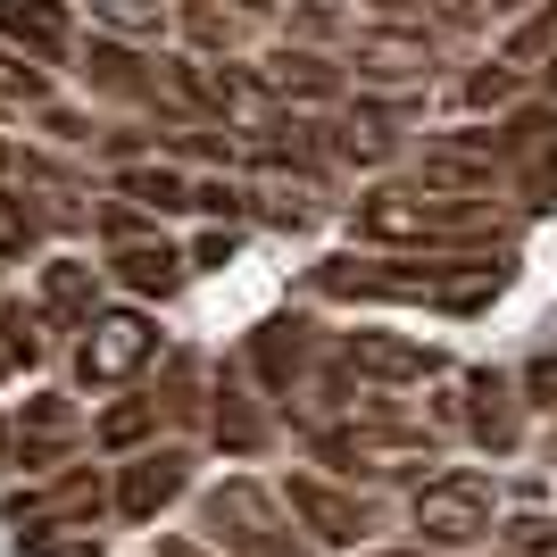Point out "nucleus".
Wrapping results in <instances>:
<instances>
[{
  "label": "nucleus",
  "instance_id": "c85d7f7f",
  "mask_svg": "<svg viewBox=\"0 0 557 557\" xmlns=\"http://www.w3.org/2000/svg\"><path fill=\"white\" fill-rule=\"evenodd\" d=\"M516 92H524V67H508V59H491V67H474V75H466V109H508V100Z\"/></svg>",
  "mask_w": 557,
  "mask_h": 557
},
{
  "label": "nucleus",
  "instance_id": "4c0bfd02",
  "mask_svg": "<svg viewBox=\"0 0 557 557\" xmlns=\"http://www.w3.org/2000/svg\"><path fill=\"white\" fill-rule=\"evenodd\" d=\"M233 250H242V233H233V225H209L184 258H191V275H209V267H233Z\"/></svg>",
  "mask_w": 557,
  "mask_h": 557
},
{
  "label": "nucleus",
  "instance_id": "49530a36",
  "mask_svg": "<svg viewBox=\"0 0 557 557\" xmlns=\"http://www.w3.org/2000/svg\"><path fill=\"white\" fill-rule=\"evenodd\" d=\"M508 9H524V0H491V17H508Z\"/></svg>",
  "mask_w": 557,
  "mask_h": 557
},
{
  "label": "nucleus",
  "instance_id": "09e8293b",
  "mask_svg": "<svg viewBox=\"0 0 557 557\" xmlns=\"http://www.w3.org/2000/svg\"><path fill=\"white\" fill-rule=\"evenodd\" d=\"M549 466H557V433H549Z\"/></svg>",
  "mask_w": 557,
  "mask_h": 557
},
{
  "label": "nucleus",
  "instance_id": "9b49d317",
  "mask_svg": "<svg viewBox=\"0 0 557 557\" xmlns=\"http://www.w3.org/2000/svg\"><path fill=\"white\" fill-rule=\"evenodd\" d=\"M458 424H466V442H474V449L508 458V449L524 442V392H516V374L466 367V383H458Z\"/></svg>",
  "mask_w": 557,
  "mask_h": 557
},
{
  "label": "nucleus",
  "instance_id": "393cba45",
  "mask_svg": "<svg viewBox=\"0 0 557 557\" xmlns=\"http://www.w3.org/2000/svg\"><path fill=\"white\" fill-rule=\"evenodd\" d=\"M50 342H42V308H17V300H0V367L17 374V367H42Z\"/></svg>",
  "mask_w": 557,
  "mask_h": 557
},
{
  "label": "nucleus",
  "instance_id": "72a5a7b5",
  "mask_svg": "<svg viewBox=\"0 0 557 557\" xmlns=\"http://www.w3.org/2000/svg\"><path fill=\"white\" fill-rule=\"evenodd\" d=\"M541 50H557V0H549V9H533V17L516 25V34H508V50H499V59H508V67H533Z\"/></svg>",
  "mask_w": 557,
  "mask_h": 557
},
{
  "label": "nucleus",
  "instance_id": "6e6552de",
  "mask_svg": "<svg viewBox=\"0 0 557 557\" xmlns=\"http://www.w3.org/2000/svg\"><path fill=\"white\" fill-rule=\"evenodd\" d=\"M333 367L349 374V383H433L442 374V349L433 342H408V333H374V325H358V333H333Z\"/></svg>",
  "mask_w": 557,
  "mask_h": 557
},
{
  "label": "nucleus",
  "instance_id": "39448f33",
  "mask_svg": "<svg viewBox=\"0 0 557 557\" xmlns=\"http://www.w3.org/2000/svg\"><path fill=\"white\" fill-rule=\"evenodd\" d=\"M166 342H159V317L150 308H100L92 325L75 333V383L84 392H125L141 367H159Z\"/></svg>",
  "mask_w": 557,
  "mask_h": 557
},
{
  "label": "nucleus",
  "instance_id": "2f4dec72",
  "mask_svg": "<svg viewBox=\"0 0 557 557\" xmlns=\"http://www.w3.org/2000/svg\"><path fill=\"white\" fill-rule=\"evenodd\" d=\"M250 216H267V225H283V233H308L325 209H317V191H258Z\"/></svg>",
  "mask_w": 557,
  "mask_h": 557
},
{
  "label": "nucleus",
  "instance_id": "20e7f679",
  "mask_svg": "<svg viewBox=\"0 0 557 557\" xmlns=\"http://www.w3.org/2000/svg\"><path fill=\"white\" fill-rule=\"evenodd\" d=\"M408 524L424 533V549H474V541L499 533V483L474 474V466L424 474L417 499H408Z\"/></svg>",
  "mask_w": 557,
  "mask_h": 557
},
{
  "label": "nucleus",
  "instance_id": "ea45409f",
  "mask_svg": "<svg viewBox=\"0 0 557 557\" xmlns=\"http://www.w3.org/2000/svg\"><path fill=\"white\" fill-rule=\"evenodd\" d=\"M283 25H292V34H300L308 50H317V42H333V34H342V17H333V9H292V17H283Z\"/></svg>",
  "mask_w": 557,
  "mask_h": 557
},
{
  "label": "nucleus",
  "instance_id": "dca6fc26",
  "mask_svg": "<svg viewBox=\"0 0 557 557\" xmlns=\"http://www.w3.org/2000/svg\"><path fill=\"white\" fill-rule=\"evenodd\" d=\"M0 42L25 50V59H42V67L75 59V17H67V0H0Z\"/></svg>",
  "mask_w": 557,
  "mask_h": 557
},
{
  "label": "nucleus",
  "instance_id": "aec40b11",
  "mask_svg": "<svg viewBox=\"0 0 557 557\" xmlns=\"http://www.w3.org/2000/svg\"><path fill=\"white\" fill-rule=\"evenodd\" d=\"M116 200H134V209H150V216H184L191 175L175 159H134V166H116Z\"/></svg>",
  "mask_w": 557,
  "mask_h": 557
},
{
  "label": "nucleus",
  "instance_id": "f257e3e1",
  "mask_svg": "<svg viewBox=\"0 0 557 557\" xmlns=\"http://www.w3.org/2000/svg\"><path fill=\"white\" fill-rule=\"evenodd\" d=\"M516 258L508 250H433V258H317L308 267V292L325 300H424V308H449V317H474L508 292Z\"/></svg>",
  "mask_w": 557,
  "mask_h": 557
},
{
  "label": "nucleus",
  "instance_id": "58836bf2",
  "mask_svg": "<svg viewBox=\"0 0 557 557\" xmlns=\"http://www.w3.org/2000/svg\"><path fill=\"white\" fill-rule=\"evenodd\" d=\"M34 116H42V134H50V141H67V150H92V125H84L75 109H34Z\"/></svg>",
  "mask_w": 557,
  "mask_h": 557
},
{
  "label": "nucleus",
  "instance_id": "a19ab883",
  "mask_svg": "<svg viewBox=\"0 0 557 557\" xmlns=\"http://www.w3.org/2000/svg\"><path fill=\"white\" fill-rule=\"evenodd\" d=\"M17 466V417H0V474Z\"/></svg>",
  "mask_w": 557,
  "mask_h": 557
},
{
  "label": "nucleus",
  "instance_id": "f3484780",
  "mask_svg": "<svg viewBox=\"0 0 557 557\" xmlns=\"http://www.w3.org/2000/svg\"><path fill=\"white\" fill-rule=\"evenodd\" d=\"M109 275L125 283L134 300H175V292L191 283V258L175 250V242H159V233H150V242H125V250H109Z\"/></svg>",
  "mask_w": 557,
  "mask_h": 557
},
{
  "label": "nucleus",
  "instance_id": "c756f323",
  "mask_svg": "<svg viewBox=\"0 0 557 557\" xmlns=\"http://www.w3.org/2000/svg\"><path fill=\"white\" fill-rule=\"evenodd\" d=\"M17 433H92V424L75 417V399H67V392H34V399L17 408Z\"/></svg>",
  "mask_w": 557,
  "mask_h": 557
},
{
  "label": "nucleus",
  "instance_id": "79ce46f5",
  "mask_svg": "<svg viewBox=\"0 0 557 557\" xmlns=\"http://www.w3.org/2000/svg\"><path fill=\"white\" fill-rule=\"evenodd\" d=\"M9 175H17V141L0 134V184H9Z\"/></svg>",
  "mask_w": 557,
  "mask_h": 557
},
{
  "label": "nucleus",
  "instance_id": "412c9836",
  "mask_svg": "<svg viewBox=\"0 0 557 557\" xmlns=\"http://www.w3.org/2000/svg\"><path fill=\"white\" fill-rule=\"evenodd\" d=\"M159 417L166 424H209V367L191 358V349H166L159 358Z\"/></svg>",
  "mask_w": 557,
  "mask_h": 557
},
{
  "label": "nucleus",
  "instance_id": "a18cd8bd",
  "mask_svg": "<svg viewBox=\"0 0 557 557\" xmlns=\"http://www.w3.org/2000/svg\"><path fill=\"white\" fill-rule=\"evenodd\" d=\"M541 84H549V100H557V50H549V75H541Z\"/></svg>",
  "mask_w": 557,
  "mask_h": 557
},
{
  "label": "nucleus",
  "instance_id": "4468645a",
  "mask_svg": "<svg viewBox=\"0 0 557 557\" xmlns=\"http://www.w3.org/2000/svg\"><path fill=\"white\" fill-rule=\"evenodd\" d=\"M308 367H317V325L308 317H267L250 333V374L267 399H292L308 383Z\"/></svg>",
  "mask_w": 557,
  "mask_h": 557
},
{
  "label": "nucleus",
  "instance_id": "f704fd0d",
  "mask_svg": "<svg viewBox=\"0 0 557 557\" xmlns=\"http://www.w3.org/2000/svg\"><path fill=\"white\" fill-rule=\"evenodd\" d=\"M100 242H109V250H125V242H150V225H159V216L150 209H134V200H100Z\"/></svg>",
  "mask_w": 557,
  "mask_h": 557
},
{
  "label": "nucleus",
  "instance_id": "bb28decb",
  "mask_svg": "<svg viewBox=\"0 0 557 557\" xmlns=\"http://www.w3.org/2000/svg\"><path fill=\"white\" fill-rule=\"evenodd\" d=\"M0 109H50L42 59H25V50H9V42H0Z\"/></svg>",
  "mask_w": 557,
  "mask_h": 557
},
{
  "label": "nucleus",
  "instance_id": "a211bd4d",
  "mask_svg": "<svg viewBox=\"0 0 557 557\" xmlns=\"http://www.w3.org/2000/svg\"><path fill=\"white\" fill-rule=\"evenodd\" d=\"M209 433L225 458H258V449L275 442V424H267V408L250 399V383L242 374H216V392H209Z\"/></svg>",
  "mask_w": 557,
  "mask_h": 557
},
{
  "label": "nucleus",
  "instance_id": "4be33fe9",
  "mask_svg": "<svg viewBox=\"0 0 557 557\" xmlns=\"http://www.w3.org/2000/svg\"><path fill=\"white\" fill-rule=\"evenodd\" d=\"M159 399L150 392H134V399H109V408H100L92 417V449L100 458H134V449H150V433H159Z\"/></svg>",
  "mask_w": 557,
  "mask_h": 557
},
{
  "label": "nucleus",
  "instance_id": "1a4fd4ad",
  "mask_svg": "<svg viewBox=\"0 0 557 557\" xmlns=\"http://www.w3.org/2000/svg\"><path fill=\"white\" fill-rule=\"evenodd\" d=\"M184 491H191V449L166 442V449H134V458L109 474V508L125 516V524H150V516H166Z\"/></svg>",
  "mask_w": 557,
  "mask_h": 557
},
{
  "label": "nucleus",
  "instance_id": "7c9ffc66",
  "mask_svg": "<svg viewBox=\"0 0 557 557\" xmlns=\"http://www.w3.org/2000/svg\"><path fill=\"white\" fill-rule=\"evenodd\" d=\"M25 557H100V533L92 524H42V533H17Z\"/></svg>",
  "mask_w": 557,
  "mask_h": 557
},
{
  "label": "nucleus",
  "instance_id": "c9c22d12",
  "mask_svg": "<svg viewBox=\"0 0 557 557\" xmlns=\"http://www.w3.org/2000/svg\"><path fill=\"white\" fill-rule=\"evenodd\" d=\"M516 392H524V408H557V349H533V358H524Z\"/></svg>",
  "mask_w": 557,
  "mask_h": 557
},
{
  "label": "nucleus",
  "instance_id": "7ed1b4c3",
  "mask_svg": "<svg viewBox=\"0 0 557 557\" xmlns=\"http://www.w3.org/2000/svg\"><path fill=\"white\" fill-rule=\"evenodd\" d=\"M200 533L216 541V557H308V541L292 533V508H283V491L250 483V474H233L200 499Z\"/></svg>",
  "mask_w": 557,
  "mask_h": 557
},
{
  "label": "nucleus",
  "instance_id": "9d476101",
  "mask_svg": "<svg viewBox=\"0 0 557 557\" xmlns=\"http://www.w3.org/2000/svg\"><path fill=\"white\" fill-rule=\"evenodd\" d=\"M75 75H84V92L125 100V109H159L166 100V67L141 59V42H125V34H92L75 50Z\"/></svg>",
  "mask_w": 557,
  "mask_h": 557
},
{
  "label": "nucleus",
  "instance_id": "37998d69",
  "mask_svg": "<svg viewBox=\"0 0 557 557\" xmlns=\"http://www.w3.org/2000/svg\"><path fill=\"white\" fill-rule=\"evenodd\" d=\"M159 557H209V549H191V541H159Z\"/></svg>",
  "mask_w": 557,
  "mask_h": 557
},
{
  "label": "nucleus",
  "instance_id": "cd10ccee",
  "mask_svg": "<svg viewBox=\"0 0 557 557\" xmlns=\"http://www.w3.org/2000/svg\"><path fill=\"white\" fill-rule=\"evenodd\" d=\"M499 557H557V516H541V508L508 516L499 524Z\"/></svg>",
  "mask_w": 557,
  "mask_h": 557
},
{
  "label": "nucleus",
  "instance_id": "b1692460",
  "mask_svg": "<svg viewBox=\"0 0 557 557\" xmlns=\"http://www.w3.org/2000/svg\"><path fill=\"white\" fill-rule=\"evenodd\" d=\"M50 242V209L34 184H0V258H34Z\"/></svg>",
  "mask_w": 557,
  "mask_h": 557
},
{
  "label": "nucleus",
  "instance_id": "473e14b6",
  "mask_svg": "<svg viewBox=\"0 0 557 557\" xmlns=\"http://www.w3.org/2000/svg\"><path fill=\"white\" fill-rule=\"evenodd\" d=\"M250 200H258V191H250V184H225V175L191 184V209H200V216H216V225H242V216H250Z\"/></svg>",
  "mask_w": 557,
  "mask_h": 557
},
{
  "label": "nucleus",
  "instance_id": "2eb2a0df",
  "mask_svg": "<svg viewBox=\"0 0 557 557\" xmlns=\"http://www.w3.org/2000/svg\"><path fill=\"white\" fill-rule=\"evenodd\" d=\"M267 17H275V0H175V25H184L191 59H233Z\"/></svg>",
  "mask_w": 557,
  "mask_h": 557
},
{
  "label": "nucleus",
  "instance_id": "e433bc0d",
  "mask_svg": "<svg viewBox=\"0 0 557 557\" xmlns=\"http://www.w3.org/2000/svg\"><path fill=\"white\" fill-rule=\"evenodd\" d=\"M141 150H159V134H141V125H109V134H92V159H109V166H134Z\"/></svg>",
  "mask_w": 557,
  "mask_h": 557
},
{
  "label": "nucleus",
  "instance_id": "f03ea898",
  "mask_svg": "<svg viewBox=\"0 0 557 557\" xmlns=\"http://www.w3.org/2000/svg\"><path fill=\"white\" fill-rule=\"evenodd\" d=\"M349 233L374 250H491L499 216L483 191H424V184H374L349 200Z\"/></svg>",
  "mask_w": 557,
  "mask_h": 557
},
{
  "label": "nucleus",
  "instance_id": "6ab92c4d",
  "mask_svg": "<svg viewBox=\"0 0 557 557\" xmlns=\"http://www.w3.org/2000/svg\"><path fill=\"white\" fill-rule=\"evenodd\" d=\"M258 75H267V92H275V100H342L349 92V67L325 59V50H308V42H283Z\"/></svg>",
  "mask_w": 557,
  "mask_h": 557
},
{
  "label": "nucleus",
  "instance_id": "5701e85b",
  "mask_svg": "<svg viewBox=\"0 0 557 557\" xmlns=\"http://www.w3.org/2000/svg\"><path fill=\"white\" fill-rule=\"evenodd\" d=\"M508 184H516V200H524L533 216H549V209H557V109L541 116V134L524 141V150H516Z\"/></svg>",
  "mask_w": 557,
  "mask_h": 557
},
{
  "label": "nucleus",
  "instance_id": "ddd939ff",
  "mask_svg": "<svg viewBox=\"0 0 557 557\" xmlns=\"http://www.w3.org/2000/svg\"><path fill=\"white\" fill-rule=\"evenodd\" d=\"M100 275H109V267H92V258H75V250L42 258V275H34V308H42V325L50 333H84L100 317Z\"/></svg>",
  "mask_w": 557,
  "mask_h": 557
},
{
  "label": "nucleus",
  "instance_id": "0eeeda50",
  "mask_svg": "<svg viewBox=\"0 0 557 557\" xmlns=\"http://www.w3.org/2000/svg\"><path fill=\"white\" fill-rule=\"evenodd\" d=\"M100 508H109V474L100 466H50V474H34L25 491H9V524L17 533H42V524H100Z\"/></svg>",
  "mask_w": 557,
  "mask_h": 557
},
{
  "label": "nucleus",
  "instance_id": "de8ad7c7",
  "mask_svg": "<svg viewBox=\"0 0 557 557\" xmlns=\"http://www.w3.org/2000/svg\"><path fill=\"white\" fill-rule=\"evenodd\" d=\"M374 9H392V17H399V9H417V0H374Z\"/></svg>",
  "mask_w": 557,
  "mask_h": 557
},
{
  "label": "nucleus",
  "instance_id": "c03bdc74",
  "mask_svg": "<svg viewBox=\"0 0 557 557\" xmlns=\"http://www.w3.org/2000/svg\"><path fill=\"white\" fill-rule=\"evenodd\" d=\"M367 557H449V549H367Z\"/></svg>",
  "mask_w": 557,
  "mask_h": 557
},
{
  "label": "nucleus",
  "instance_id": "423d86ee",
  "mask_svg": "<svg viewBox=\"0 0 557 557\" xmlns=\"http://www.w3.org/2000/svg\"><path fill=\"white\" fill-rule=\"evenodd\" d=\"M283 508H292V524H300L317 549H358V541L374 533V499L333 483V474H317V466H292V474H283Z\"/></svg>",
  "mask_w": 557,
  "mask_h": 557
},
{
  "label": "nucleus",
  "instance_id": "f8f14e48",
  "mask_svg": "<svg viewBox=\"0 0 557 557\" xmlns=\"http://www.w3.org/2000/svg\"><path fill=\"white\" fill-rule=\"evenodd\" d=\"M433 34L424 25H367L358 42H349L342 67L358 75V84H408V92H424V75H433Z\"/></svg>",
  "mask_w": 557,
  "mask_h": 557
},
{
  "label": "nucleus",
  "instance_id": "a878e982",
  "mask_svg": "<svg viewBox=\"0 0 557 557\" xmlns=\"http://www.w3.org/2000/svg\"><path fill=\"white\" fill-rule=\"evenodd\" d=\"M92 25L100 34H125V42H150V34L175 25V9L166 0H92Z\"/></svg>",
  "mask_w": 557,
  "mask_h": 557
}]
</instances>
